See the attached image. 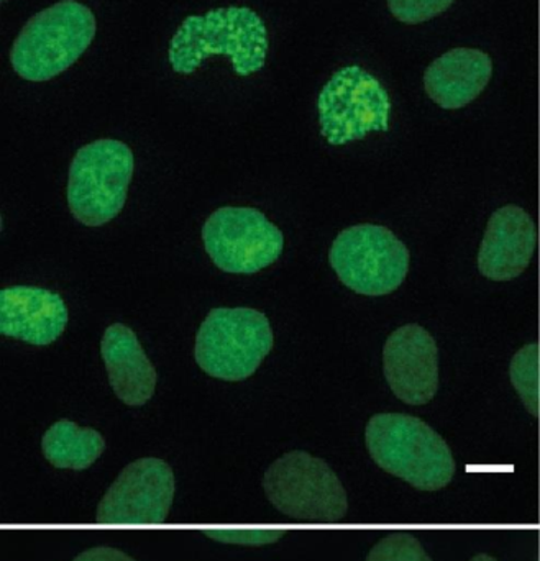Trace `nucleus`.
Segmentation results:
<instances>
[{"mask_svg":"<svg viewBox=\"0 0 540 561\" xmlns=\"http://www.w3.org/2000/svg\"><path fill=\"white\" fill-rule=\"evenodd\" d=\"M97 23L89 7L61 0L33 15L10 49L20 78L45 82L71 68L94 42Z\"/></svg>","mask_w":540,"mask_h":561,"instance_id":"nucleus-3","label":"nucleus"},{"mask_svg":"<svg viewBox=\"0 0 540 561\" xmlns=\"http://www.w3.org/2000/svg\"><path fill=\"white\" fill-rule=\"evenodd\" d=\"M273 343L265 313L250 307H217L197 330L194 358L212 378L243 381L258 369Z\"/></svg>","mask_w":540,"mask_h":561,"instance_id":"nucleus-4","label":"nucleus"},{"mask_svg":"<svg viewBox=\"0 0 540 561\" xmlns=\"http://www.w3.org/2000/svg\"><path fill=\"white\" fill-rule=\"evenodd\" d=\"M72 561H135L127 553L120 552L111 547H95V549L85 550L81 556L76 557Z\"/></svg>","mask_w":540,"mask_h":561,"instance_id":"nucleus-21","label":"nucleus"},{"mask_svg":"<svg viewBox=\"0 0 540 561\" xmlns=\"http://www.w3.org/2000/svg\"><path fill=\"white\" fill-rule=\"evenodd\" d=\"M365 442L381 470L416 490H443L456 474V460L447 442L414 415H374L368 421Z\"/></svg>","mask_w":540,"mask_h":561,"instance_id":"nucleus-2","label":"nucleus"},{"mask_svg":"<svg viewBox=\"0 0 540 561\" xmlns=\"http://www.w3.org/2000/svg\"><path fill=\"white\" fill-rule=\"evenodd\" d=\"M174 473L160 458L127 465L102 497L95 520L102 526H160L174 500Z\"/></svg>","mask_w":540,"mask_h":561,"instance_id":"nucleus-10","label":"nucleus"},{"mask_svg":"<svg viewBox=\"0 0 540 561\" xmlns=\"http://www.w3.org/2000/svg\"><path fill=\"white\" fill-rule=\"evenodd\" d=\"M2 2H3V0H2Z\"/></svg>","mask_w":540,"mask_h":561,"instance_id":"nucleus-23","label":"nucleus"},{"mask_svg":"<svg viewBox=\"0 0 540 561\" xmlns=\"http://www.w3.org/2000/svg\"><path fill=\"white\" fill-rule=\"evenodd\" d=\"M456 0H388L394 19L407 25L427 22L446 12Z\"/></svg>","mask_w":540,"mask_h":561,"instance_id":"nucleus-19","label":"nucleus"},{"mask_svg":"<svg viewBox=\"0 0 540 561\" xmlns=\"http://www.w3.org/2000/svg\"><path fill=\"white\" fill-rule=\"evenodd\" d=\"M268 30L249 7H222L189 15L174 33L168 61L177 75L189 76L212 56H227L233 71L246 78L263 69L268 55Z\"/></svg>","mask_w":540,"mask_h":561,"instance_id":"nucleus-1","label":"nucleus"},{"mask_svg":"<svg viewBox=\"0 0 540 561\" xmlns=\"http://www.w3.org/2000/svg\"><path fill=\"white\" fill-rule=\"evenodd\" d=\"M493 61L482 49L456 48L437 58L424 72L427 95L446 111L472 104L489 85Z\"/></svg>","mask_w":540,"mask_h":561,"instance_id":"nucleus-15","label":"nucleus"},{"mask_svg":"<svg viewBox=\"0 0 540 561\" xmlns=\"http://www.w3.org/2000/svg\"><path fill=\"white\" fill-rule=\"evenodd\" d=\"M207 255L217 268L232 275L262 272L282 256V230L253 207H220L203 227Z\"/></svg>","mask_w":540,"mask_h":561,"instance_id":"nucleus-9","label":"nucleus"},{"mask_svg":"<svg viewBox=\"0 0 540 561\" xmlns=\"http://www.w3.org/2000/svg\"><path fill=\"white\" fill-rule=\"evenodd\" d=\"M539 343L522 346L509 365V378L526 409L539 417Z\"/></svg>","mask_w":540,"mask_h":561,"instance_id":"nucleus-17","label":"nucleus"},{"mask_svg":"<svg viewBox=\"0 0 540 561\" xmlns=\"http://www.w3.org/2000/svg\"><path fill=\"white\" fill-rule=\"evenodd\" d=\"M383 369L391 391L404 404H427L439 389L436 340L417 323L400 327L384 343Z\"/></svg>","mask_w":540,"mask_h":561,"instance_id":"nucleus-11","label":"nucleus"},{"mask_svg":"<svg viewBox=\"0 0 540 561\" xmlns=\"http://www.w3.org/2000/svg\"><path fill=\"white\" fill-rule=\"evenodd\" d=\"M329 262L338 279L361 296H388L410 273V250L387 227L360 224L342 230Z\"/></svg>","mask_w":540,"mask_h":561,"instance_id":"nucleus-7","label":"nucleus"},{"mask_svg":"<svg viewBox=\"0 0 540 561\" xmlns=\"http://www.w3.org/2000/svg\"><path fill=\"white\" fill-rule=\"evenodd\" d=\"M42 450L53 467L82 471L101 457L105 440L95 428L79 427L74 422L61 419L43 435Z\"/></svg>","mask_w":540,"mask_h":561,"instance_id":"nucleus-16","label":"nucleus"},{"mask_svg":"<svg viewBox=\"0 0 540 561\" xmlns=\"http://www.w3.org/2000/svg\"><path fill=\"white\" fill-rule=\"evenodd\" d=\"M204 536L222 543L237 546H268L286 536L283 529H206Z\"/></svg>","mask_w":540,"mask_h":561,"instance_id":"nucleus-20","label":"nucleus"},{"mask_svg":"<svg viewBox=\"0 0 540 561\" xmlns=\"http://www.w3.org/2000/svg\"><path fill=\"white\" fill-rule=\"evenodd\" d=\"M101 356L115 396L130 408L147 404L157 388V369L124 323H112L101 340Z\"/></svg>","mask_w":540,"mask_h":561,"instance_id":"nucleus-14","label":"nucleus"},{"mask_svg":"<svg viewBox=\"0 0 540 561\" xmlns=\"http://www.w3.org/2000/svg\"><path fill=\"white\" fill-rule=\"evenodd\" d=\"M538 247L535 220L518 206H505L490 217L479 252V270L492 280L521 276Z\"/></svg>","mask_w":540,"mask_h":561,"instance_id":"nucleus-13","label":"nucleus"},{"mask_svg":"<svg viewBox=\"0 0 540 561\" xmlns=\"http://www.w3.org/2000/svg\"><path fill=\"white\" fill-rule=\"evenodd\" d=\"M472 561H498L493 557L486 556V553H480V556L473 557Z\"/></svg>","mask_w":540,"mask_h":561,"instance_id":"nucleus-22","label":"nucleus"},{"mask_svg":"<svg viewBox=\"0 0 540 561\" xmlns=\"http://www.w3.org/2000/svg\"><path fill=\"white\" fill-rule=\"evenodd\" d=\"M134 153L118 140L79 148L69 167L68 206L82 226L102 227L124 209L134 178Z\"/></svg>","mask_w":540,"mask_h":561,"instance_id":"nucleus-5","label":"nucleus"},{"mask_svg":"<svg viewBox=\"0 0 540 561\" xmlns=\"http://www.w3.org/2000/svg\"><path fill=\"white\" fill-rule=\"evenodd\" d=\"M367 561H433L416 537L398 533L381 539L368 553Z\"/></svg>","mask_w":540,"mask_h":561,"instance_id":"nucleus-18","label":"nucleus"},{"mask_svg":"<svg viewBox=\"0 0 540 561\" xmlns=\"http://www.w3.org/2000/svg\"><path fill=\"white\" fill-rule=\"evenodd\" d=\"M69 313L58 293L36 286L0 290V333L33 346H48L65 332Z\"/></svg>","mask_w":540,"mask_h":561,"instance_id":"nucleus-12","label":"nucleus"},{"mask_svg":"<svg viewBox=\"0 0 540 561\" xmlns=\"http://www.w3.org/2000/svg\"><path fill=\"white\" fill-rule=\"evenodd\" d=\"M263 488L269 503L291 519L338 523L348 511L337 474L308 451H289L266 470Z\"/></svg>","mask_w":540,"mask_h":561,"instance_id":"nucleus-6","label":"nucleus"},{"mask_svg":"<svg viewBox=\"0 0 540 561\" xmlns=\"http://www.w3.org/2000/svg\"><path fill=\"white\" fill-rule=\"evenodd\" d=\"M321 135L334 147L390 130L391 99L370 72L357 65L332 75L318 99Z\"/></svg>","mask_w":540,"mask_h":561,"instance_id":"nucleus-8","label":"nucleus"}]
</instances>
